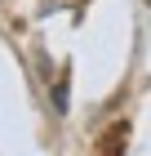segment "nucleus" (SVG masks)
<instances>
[{
    "label": "nucleus",
    "instance_id": "f257e3e1",
    "mask_svg": "<svg viewBox=\"0 0 151 156\" xmlns=\"http://www.w3.org/2000/svg\"><path fill=\"white\" fill-rule=\"evenodd\" d=\"M125 138H129V125H125V120H120V125H116V134H111V138H107V152H120V147H125Z\"/></svg>",
    "mask_w": 151,
    "mask_h": 156
}]
</instances>
